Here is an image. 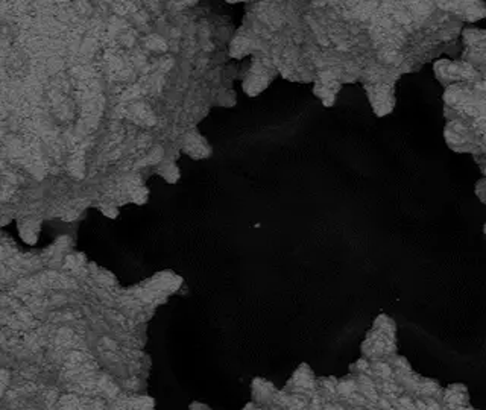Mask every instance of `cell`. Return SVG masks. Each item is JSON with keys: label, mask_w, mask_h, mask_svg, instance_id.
Listing matches in <instances>:
<instances>
[{"label": "cell", "mask_w": 486, "mask_h": 410, "mask_svg": "<svg viewBox=\"0 0 486 410\" xmlns=\"http://www.w3.org/2000/svg\"><path fill=\"white\" fill-rule=\"evenodd\" d=\"M251 50V40L245 35H237L229 44V55L233 58H243Z\"/></svg>", "instance_id": "2"}, {"label": "cell", "mask_w": 486, "mask_h": 410, "mask_svg": "<svg viewBox=\"0 0 486 410\" xmlns=\"http://www.w3.org/2000/svg\"><path fill=\"white\" fill-rule=\"evenodd\" d=\"M160 173L166 178V181L169 182H175L178 178H179V172L174 164H166L160 169Z\"/></svg>", "instance_id": "4"}, {"label": "cell", "mask_w": 486, "mask_h": 410, "mask_svg": "<svg viewBox=\"0 0 486 410\" xmlns=\"http://www.w3.org/2000/svg\"><path fill=\"white\" fill-rule=\"evenodd\" d=\"M184 151L193 160H202L210 154L208 143L198 134H188L184 140Z\"/></svg>", "instance_id": "1"}, {"label": "cell", "mask_w": 486, "mask_h": 410, "mask_svg": "<svg viewBox=\"0 0 486 410\" xmlns=\"http://www.w3.org/2000/svg\"><path fill=\"white\" fill-rule=\"evenodd\" d=\"M146 46L151 49V50H154V52H166L167 50V43L166 40L163 38V37H160V35H157V34H151L146 40Z\"/></svg>", "instance_id": "3"}, {"label": "cell", "mask_w": 486, "mask_h": 410, "mask_svg": "<svg viewBox=\"0 0 486 410\" xmlns=\"http://www.w3.org/2000/svg\"><path fill=\"white\" fill-rule=\"evenodd\" d=\"M161 157H163V149H161V148H155V149L151 152V155L147 157L146 163H157V161L161 160Z\"/></svg>", "instance_id": "5"}, {"label": "cell", "mask_w": 486, "mask_h": 410, "mask_svg": "<svg viewBox=\"0 0 486 410\" xmlns=\"http://www.w3.org/2000/svg\"><path fill=\"white\" fill-rule=\"evenodd\" d=\"M228 3H240V2H245V0H225Z\"/></svg>", "instance_id": "7"}, {"label": "cell", "mask_w": 486, "mask_h": 410, "mask_svg": "<svg viewBox=\"0 0 486 410\" xmlns=\"http://www.w3.org/2000/svg\"><path fill=\"white\" fill-rule=\"evenodd\" d=\"M178 2L182 3V5H185V6H193V5L198 3V0H178Z\"/></svg>", "instance_id": "6"}]
</instances>
